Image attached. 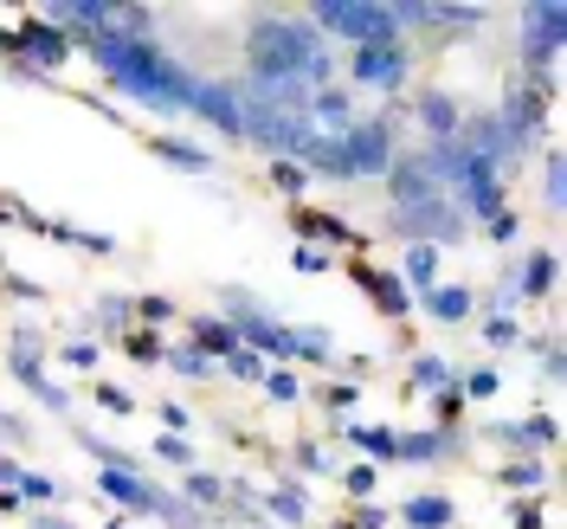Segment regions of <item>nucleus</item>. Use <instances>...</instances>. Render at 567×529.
Masks as SVG:
<instances>
[{"label":"nucleus","mask_w":567,"mask_h":529,"mask_svg":"<svg viewBox=\"0 0 567 529\" xmlns=\"http://www.w3.org/2000/svg\"><path fill=\"white\" fill-rule=\"evenodd\" d=\"M59 355H65L71 368H97V343H65Z\"/></svg>","instance_id":"8fccbe9b"},{"label":"nucleus","mask_w":567,"mask_h":529,"mask_svg":"<svg viewBox=\"0 0 567 529\" xmlns=\"http://www.w3.org/2000/svg\"><path fill=\"white\" fill-rule=\"evenodd\" d=\"M542 194H548V207H561V155L548 149V181H542Z\"/></svg>","instance_id":"09e8293b"},{"label":"nucleus","mask_w":567,"mask_h":529,"mask_svg":"<svg viewBox=\"0 0 567 529\" xmlns=\"http://www.w3.org/2000/svg\"><path fill=\"white\" fill-rule=\"evenodd\" d=\"M354 284H361V291L374 297V311H381V317H393V323L413 311V291L400 284V272H374V265H361V272H354Z\"/></svg>","instance_id":"2eb2a0df"},{"label":"nucleus","mask_w":567,"mask_h":529,"mask_svg":"<svg viewBox=\"0 0 567 529\" xmlns=\"http://www.w3.org/2000/svg\"><path fill=\"white\" fill-rule=\"evenodd\" d=\"M329 123V136H342V130H349L354 116H349V91H342V84H322V91H310V123Z\"/></svg>","instance_id":"4be33fe9"},{"label":"nucleus","mask_w":567,"mask_h":529,"mask_svg":"<svg viewBox=\"0 0 567 529\" xmlns=\"http://www.w3.org/2000/svg\"><path fill=\"white\" fill-rule=\"evenodd\" d=\"M406 45L400 39H381V45H354L349 59V78L361 84V91H400L406 84Z\"/></svg>","instance_id":"0eeeda50"},{"label":"nucleus","mask_w":567,"mask_h":529,"mask_svg":"<svg viewBox=\"0 0 567 529\" xmlns=\"http://www.w3.org/2000/svg\"><path fill=\"white\" fill-rule=\"evenodd\" d=\"M265 510L284 517V523H310V497H303V485H278V491H265Z\"/></svg>","instance_id":"bb28decb"},{"label":"nucleus","mask_w":567,"mask_h":529,"mask_svg":"<svg viewBox=\"0 0 567 529\" xmlns=\"http://www.w3.org/2000/svg\"><path fill=\"white\" fill-rule=\"evenodd\" d=\"M155 459H168V465H194V446H187L181 433H168V439H155Z\"/></svg>","instance_id":"79ce46f5"},{"label":"nucleus","mask_w":567,"mask_h":529,"mask_svg":"<svg viewBox=\"0 0 567 529\" xmlns=\"http://www.w3.org/2000/svg\"><path fill=\"white\" fill-rule=\"evenodd\" d=\"M0 439H7V446H13V439H27V420H20V414H0Z\"/></svg>","instance_id":"864d4df0"},{"label":"nucleus","mask_w":567,"mask_h":529,"mask_svg":"<svg viewBox=\"0 0 567 529\" xmlns=\"http://www.w3.org/2000/svg\"><path fill=\"white\" fill-rule=\"evenodd\" d=\"M97 491H104V503H123V510H136V517H155V503H162V491L142 485L136 471H123V465H104V471H97Z\"/></svg>","instance_id":"f8f14e48"},{"label":"nucleus","mask_w":567,"mask_h":529,"mask_svg":"<svg viewBox=\"0 0 567 529\" xmlns=\"http://www.w3.org/2000/svg\"><path fill=\"white\" fill-rule=\"evenodd\" d=\"M496 446H509V452H548L555 446V414H529V420H496V426H484Z\"/></svg>","instance_id":"ddd939ff"},{"label":"nucleus","mask_w":567,"mask_h":529,"mask_svg":"<svg viewBox=\"0 0 567 529\" xmlns=\"http://www.w3.org/2000/svg\"><path fill=\"white\" fill-rule=\"evenodd\" d=\"M219 362H226V375H233V382H265V355L233 349V355H219Z\"/></svg>","instance_id":"c9c22d12"},{"label":"nucleus","mask_w":567,"mask_h":529,"mask_svg":"<svg viewBox=\"0 0 567 529\" xmlns=\"http://www.w3.org/2000/svg\"><path fill=\"white\" fill-rule=\"evenodd\" d=\"M400 523H406V529H452V523H458V503H452V497H439V491L406 497V503H400Z\"/></svg>","instance_id":"6ab92c4d"},{"label":"nucleus","mask_w":567,"mask_h":529,"mask_svg":"<svg viewBox=\"0 0 567 529\" xmlns=\"http://www.w3.org/2000/svg\"><path fill=\"white\" fill-rule=\"evenodd\" d=\"M381 181H388V201H393V207H425V201H445V187L432 181V169H425L420 155H393V169Z\"/></svg>","instance_id":"1a4fd4ad"},{"label":"nucleus","mask_w":567,"mask_h":529,"mask_svg":"<svg viewBox=\"0 0 567 529\" xmlns=\"http://www.w3.org/2000/svg\"><path fill=\"white\" fill-rule=\"evenodd\" d=\"M484 20H491L484 7H432V20H425V27H445V33H477Z\"/></svg>","instance_id":"2f4dec72"},{"label":"nucleus","mask_w":567,"mask_h":529,"mask_svg":"<svg viewBox=\"0 0 567 529\" xmlns=\"http://www.w3.org/2000/svg\"><path fill=\"white\" fill-rule=\"evenodd\" d=\"M265 175H271V187H278L284 201H303V194H310V175H303V162H290V155H271V169H265Z\"/></svg>","instance_id":"cd10ccee"},{"label":"nucleus","mask_w":567,"mask_h":529,"mask_svg":"<svg viewBox=\"0 0 567 529\" xmlns=\"http://www.w3.org/2000/svg\"><path fill=\"white\" fill-rule=\"evenodd\" d=\"M123 349L136 355V362H162V355H168V349H162V336H148V329H136V336H130Z\"/></svg>","instance_id":"c03bdc74"},{"label":"nucleus","mask_w":567,"mask_h":529,"mask_svg":"<svg viewBox=\"0 0 567 529\" xmlns=\"http://www.w3.org/2000/svg\"><path fill=\"white\" fill-rule=\"evenodd\" d=\"M91 45V59L104 65V78L116 91H130L136 104L162 110V116H181V110L194 104V71L168 59L162 45H136V39H116V33H97L84 39Z\"/></svg>","instance_id":"f257e3e1"},{"label":"nucleus","mask_w":567,"mask_h":529,"mask_svg":"<svg viewBox=\"0 0 567 529\" xmlns=\"http://www.w3.org/2000/svg\"><path fill=\"white\" fill-rule=\"evenodd\" d=\"M464 439H458V426H420V433H393V459H406V465H439V459H452Z\"/></svg>","instance_id":"9d476101"},{"label":"nucleus","mask_w":567,"mask_h":529,"mask_svg":"<svg viewBox=\"0 0 567 529\" xmlns=\"http://www.w3.org/2000/svg\"><path fill=\"white\" fill-rule=\"evenodd\" d=\"M413 394H439L445 382H452V368H445V355H413Z\"/></svg>","instance_id":"7c9ffc66"},{"label":"nucleus","mask_w":567,"mask_h":529,"mask_svg":"<svg viewBox=\"0 0 567 529\" xmlns=\"http://www.w3.org/2000/svg\"><path fill=\"white\" fill-rule=\"evenodd\" d=\"M97 407H110V414H130L136 400H130L123 388H110V382H97Z\"/></svg>","instance_id":"de8ad7c7"},{"label":"nucleus","mask_w":567,"mask_h":529,"mask_svg":"<svg viewBox=\"0 0 567 529\" xmlns=\"http://www.w3.org/2000/svg\"><path fill=\"white\" fill-rule=\"evenodd\" d=\"M239 91V84H233ZM239 136L258 142V149H271V155H303V142L317 136V123L310 116H284V110H265V104H251L246 91H239Z\"/></svg>","instance_id":"7ed1b4c3"},{"label":"nucleus","mask_w":567,"mask_h":529,"mask_svg":"<svg viewBox=\"0 0 567 529\" xmlns=\"http://www.w3.org/2000/svg\"><path fill=\"white\" fill-rule=\"evenodd\" d=\"M162 420L175 426V433H187V407H181V400H162Z\"/></svg>","instance_id":"5fc2aeb1"},{"label":"nucleus","mask_w":567,"mask_h":529,"mask_svg":"<svg viewBox=\"0 0 567 529\" xmlns=\"http://www.w3.org/2000/svg\"><path fill=\"white\" fill-rule=\"evenodd\" d=\"M155 155H168V162H181V169H194V175H207L213 169V149H200V142H181V136H155L148 142Z\"/></svg>","instance_id":"a878e982"},{"label":"nucleus","mask_w":567,"mask_h":529,"mask_svg":"<svg viewBox=\"0 0 567 529\" xmlns=\"http://www.w3.org/2000/svg\"><path fill=\"white\" fill-rule=\"evenodd\" d=\"M110 529H130V523H110Z\"/></svg>","instance_id":"13d9d810"},{"label":"nucleus","mask_w":567,"mask_h":529,"mask_svg":"<svg viewBox=\"0 0 567 529\" xmlns=\"http://www.w3.org/2000/svg\"><path fill=\"white\" fill-rule=\"evenodd\" d=\"M181 491H187L194 510H219V503H226V478H213V471H187V485H181Z\"/></svg>","instance_id":"c85d7f7f"},{"label":"nucleus","mask_w":567,"mask_h":529,"mask_svg":"<svg viewBox=\"0 0 567 529\" xmlns=\"http://www.w3.org/2000/svg\"><path fill=\"white\" fill-rule=\"evenodd\" d=\"M136 317L142 323H168L175 317V297H136Z\"/></svg>","instance_id":"a18cd8bd"},{"label":"nucleus","mask_w":567,"mask_h":529,"mask_svg":"<svg viewBox=\"0 0 567 529\" xmlns=\"http://www.w3.org/2000/svg\"><path fill=\"white\" fill-rule=\"evenodd\" d=\"M39 355H45V343H39V329H13V336H7V362H13V375H20L27 388H39V382H45Z\"/></svg>","instance_id":"412c9836"},{"label":"nucleus","mask_w":567,"mask_h":529,"mask_svg":"<svg viewBox=\"0 0 567 529\" xmlns=\"http://www.w3.org/2000/svg\"><path fill=\"white\" fill-rule=\"evenodd\" d=\"M310 27L336 39H354V45H381V39H400L388 0H317L310 7Z\"/></svg>","instance_id":"f03ea898"},{"label":"nucleus","mask_w":567,"mask_h":529,"mask_svg":"<svg viewBox=\"0 0 567 529\" xmlns=\"http://www.w3.org/2000/svg\"><path fill=\"white\" fill-rule=\"evenodd\" d=\"M336 355V336L317 329V323H297V329H284V362H329Z\"/></svg>","instance_id":"aec40b11"},{"label":"nucleus","mask_w":567,"mask_h":529,"mask_svg":"<svg viewBox=\"0 0 567 529\" xmlns=\"http://www.w3.org/2000/svg\"><path fill=\"white\" fill-rule=\"evenodd\" d=\"M342 439H349L354 452H368V459H393V426L354 420V426H342Z\"/></svg>","instance_id":"393cba45"},{"label":"nucleus","mask_w":567,"mask_h":529,"mask_svg":"<svg viewBox=\"0 0 567 529\" xmlns=\"http://www.w3.org/2000/svg\"><path fill=\"white\" fill-rule=\"evenodd\" d=\"M503 485H509L516 497H535L542 485H548V465H542V459H516V465H503Z\"/></svg>","instance_id":"c756f323"},{"label":"nucleus","mask_w":567,"mask_h":529,"mask_svg":"<svg viewBox=\"0 0 567 529\" xmlns=\"http://www.w3.org/2000/svg\"><path fill=\"white\" fill-rule=\"evenodd\" d=\"M567 39V7L561 0H548V7H535L529 27H523V65L542 91H555V52H561Z\"/></svg>","instance_id":"39448f33"},{"label":"nucleus","mask_w":567,"mask_h":529,"mask_svg":"<svg viewBox=\"0 0 567 529\" xmlns=\"http://www.w3.org/2000/svg\"><path fill=\"white\" fill-rule=\"evenodd\" d=\"M7 39V52H20L27 59V71H59L71 52V39L59 33V27H45V20H27L20 33H0Z\"/></svg>","instance_id":"6e6552de"},{"label":"nucleus","mask_w":567,"mask_h":529,"mask_svg":"<svg viewBox=\"0 0 567 529\" xmlns=\"http://www.w3.org/2000/svg\"><path fill=\"white\" fill-rule=\"evenodd\" d=\"M162 362H175L187 382H207V375H213V355H200V349H168Z\"/></svg>","instance_id":"4c0bfd02"},{"label":"nucleus","mask_w":567,"mask_h":529,"mask_svg":"<svg viewBox=\"0 0 567 529\" xmlns=\"http://www.w3.org/2000/svg\"><path fill=\"white\" fill-rule=\"evenodd\" d=\"M393 130H400V116H361L342 130V155H349V175L354 181H381L393 169Z\"/></svg>","instance_id":"20e7f679"},{"label":"nucleus","mask_w":567,"mask_h":529,"mask_svg":"<svg viewBox=\"0 0 567 529\" xmlns=\"http://www.w3.org/2000/svg\"><path fill=\"white\" fill-rule=\"evenodd\" d=\"M13 497H33V503H52V497H59V485H52L45 471H27V478H20V491H13Z\"/></svg>","instance_id":"a19ab883"},{"label":"nucleus","mask_w":567,"mask_h":529,"mask_svg":"<svg viewBox=\"0 0 567 529\" xmlns=\"http://www.w3.org/2000/svg\"><path fill=\"white\" fill-rule=\"evenodd\" d=\"M258 388L271 394V400H284V407H290V400H303V382H297V368H265V382H258Z\"/></svg>","instance_id":"72a5a7b5"},{"label":"nucleus","mask_w":567,"mask_h":529,"mask_svg":"<svg viewBox=\"0 0 567 529\" xmlns=\"http://www.w3.org/2000/svg\"><path fill=\"white\" fill-rule=\"evenodd\" d=\"M458 123H464V104L452 91H439V84H425L420 91V130L425 142H458Z\"/></svg>","instance_id":"4468645a"},{"label":"nucleus","mask_w":567,"mask_h":529,"mask_svg":"<svg viewBox=\"0 0 567 529\" xmlns=\"http://www.w3.org/2000/svg\"><path fill=\"white\" fill-rule=\"evenodd\" d=\"M555 272H561V258H555V246H535L523 265H516V297L529 304V297H548L555 291Z\"/></svg>","instance_id":"f3484780"},{"label":"nucleus","mask_w":567,"mask_h":529,"mask_svg":"<svg viewBox=\"0 0 567 529\" xmlns=\"http://www.w3.org/2000/svg\"><path fill=\"white\" fill-rule=\"evenodd\" d=\"M496 123H503V142L523 155L529 142H542V123H548V91H542L535 78L509 84V91H503V110H496Z\"/></svg>","instance_id":"423d86ee"},{"label":"nucleus","mask_w":567,"mask_h":529,"mask_svg":"<svg viewBox=\"0 0 567 529\" xmlns=\"http://www.w3.org/2000/svg\"><path fill=\"white\" fill-rule=\"evenodd\" d=\"M516 226H523V220H516V213L503 207V213L491 220V240H496V246H516Z\"/></svg>","instance_id":"49530a36"},{"label":"nucleus","mask_w":567,"mask_h":529,"mask_svg":"<svg viewBox=\"0 0 567 529\" xmlns=\"http://www.w3.org/2000/svg\"><path fill=\"white\" fill-rule=\"evenodd\" d=\"M187 329H194V349L200 355H233L239 349V329H233L226 317H194Z\"/></svg>","instance_id":"5701e85b"},{"label":"nucleus","mask_w":567,"mask_h":529,"mask_svg":"<svg viewBox=\"0 0 567 529\" xmlns=\"http://www.w3.org/2000/svg\"><path fill=\"white\" fill-rule=\"evenodd\" d=\"M509 523H516V529H548V517H542V503H535V497H516Z\"/></svg>","instance_id":"37998d69"},{"label":"nucleus","mask_w":567,"mask_h":529,"mask_svg":"<svg viewBox=\"0 0 567 529\" xmlns=\"http://www.w3.org/2000/svg\"><path fill=\"white\" fill-rule=\"evenodd\" d=\"M400 284H406V291H432V284H439V246H406V265H400Z\"/></svg>","instance_id":"b1692460"},{"label":"nucleus","mask_w":567,"mask_h":529,"mask_svg":"<svg viewBox=\"0 0 567 529\" xmlns=\"http://www.w3.org/2000/svg\"><path fill=\"white\" fill-rule=\"evenodd\" d=\"M290 265H297V272H317V278H322V272L336 265V252H322V246H297V252H290Z\"/></svg>","instance_id":"ea45409f"},{"label":"nucleus","mask_w":567,"mask_h":529,"mask_svg":"<svg viewBox=\"0 0 567 529\" xmlns=\"http://www.w3.org/2000/svg\"><path fill=\"white\" fill-rule=\"evenodd\" d=\"M420 311L432 323H452V329H458V323H471V311H477V291H471V284H432L420 297Z\"/></svg>","instance_id":"dca6fc26"},{"label":"nucleus","mask_w":567,"mask_h":529,"mask_svg":"<svg viewBox=\"0 0 567 529\" xmlns=\"http://www.w3.org/2000/svg\"><path fill=\"white\" fill-rule=\"evenodd\" d=\"M194 116H207L219 136H239V91L219 84V78H194Z\"/></svg>","instance_id":"9b49d317"},{"label":"nucleus","mask_w":567,"mask_h":529,"mask_svg":"<svg viewBox=\"0 0 567 529\" xmlns=\"http://www.w3.org/2000/svg\"><path fill=\"white\" fill-rule=\"evenodd\" d=\"M39 529H71L65 517H39Z\"/></svg>","instance_id":"4d7b16f0"},{"label":"nucleus","mask_w":567,"mask_h":529,"mask_svg":"<svg viewBox=\"0 0 567 529\" xmlns=\"http://www.w3.org/2000/svg\"><path fill=\"white\" fill-rule=\"evenodd\" d=\"M297 465H303V471H329V452H322L317 439H303V446H297Z\"/></svg>","instance_id":"3c124183"},{"label":"nucleus","mask_w":567,"mask_h":529,"mask_svg":"<svg viewBox=\"0 0 567 529\" xmlns=\"http://www.w3.org/2000/svg\"><path fill=\"white\" fill-rule=\"evenodd\" d=\"M297 233H303V246H354V233H349V220H336V213H322V207H297Z\"/></svg>","instance_id":"a211bd4d"},{"label":"nucleus","mask_w":567,"mask_h":529,"mask_svg":"<svg viewBox=\"0 0 567 529\" xmlns=\"http://www.w3.org/2000/svg\"><path fill=\"white\" fill-rule=\"evenodd\" d=\"M97 323H110V329H130V323H136V297H116V291H104V297H97Z\"/></svg>","instance_id":"f704fd0d"},{"label":"nucleus","mask_w":567,"mask_h":529,"mask_svg":"<svg viewBox=\"0 0 567 529\" xmlns=\"http://www.w3.org/2000/svg\"><path fill=\"white\" fill-rule=\"evenodd\" d=\"M374 485H381V471H374V465H349V471H342V491H349L354 503H368Z\"/></svg>","instance_id":"e433bc0d"},{"label":"nucleus","mask_w":567,"mask_h":529,"mask_svg":"<svg viewBox=\"0 0 567 529\" xmlns=\"http://www.w3.org/2000/svg\"><path fill=\"white\" fill-rule=\"evenodd\" d=\"M452 388H458V400H491L503 388V375L496 368H464V375H452Z\"/></svg>","instance_id":"473e14b6"},{"label":"nucleus","mask_w":567,"mask_h":529,"mask_svg":"<svg viewBox=\"0 0 567 529\" xmlns=\"http://www.w3.org/2000/svg\"><path fill=\"white\" fill-rule=\"evenodd\" d=\"M484 343H491V349H516V343H523V329H516V317H503V311H496V317L484 323Z\"/></svg>","instance_id":"58836bf2"},{"label":"nucleus","mask_w":567,"mask_h":529,"mask_svg":"<svg viewBox=\"0 0 567 529\" xmlns=\"http://www.w3.org/2000/svg\"><path fill=\"white\" fill-rule=\"evenodd\" d=\"M349 529H388V510H374V503H368V510H354V517H349Z\"/></svg>","instance_id":"603ef678"},{"label":"nucleus","mask_w":567,"mask_h":529,"mask_svg":"<svg viewBox=\"0 0 567 529\" xmlns=\"http://www.w3.org/2000/svg\"><path fill=\"white\" fill-rule=\"evenodd\" d=\"M20 478H27L20 465H13V459H0V485H7V491H20Z\"/></svg>","instance_id":"6e6d98bb"}]
</instances>
